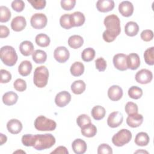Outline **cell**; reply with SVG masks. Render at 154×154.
Listing matches in <instances>:
<instances>
[{"label": "cell", "mask_w": 154, "mask_h": 154, "mask_svg": "<svg viewBox=\"0 0 154 154\" xmlns=\"http://www.w3.org/2000/svg\"><path fill=\"white\" fill-rule=\"evenodd\" d=\"M70 71L73 76H79L84 73V66L82 63L80 61H76L70 66Z\"/></svg>", "instance_id": "obj_30"}, {"label": "cell", "mask_w": 154, "mask_h": 154, "mask_svg": "<svg viewBox=\"0 0 154 154\" xmlns=\"http://www.w3.org/2000/svg\"><path fill=\"white\" fill-rule=\"evenodd\" d=\"M51 154L52 153H60V154H68L69 152L66 147L60 146L57 147L54 151L51 152Z\"/></svg>", "instance_id": "obj_50"}, {"label": "cell", "mask_w": 154, "mask_h": 154, "mask_svg": "<svg viewBox=\"0 0 154 154\" xmlns=\"http://www.w3.org/2000/svg\"><path fill=\"white\" fill-rule=\"evenodd\" d=\"M35 41L38 46L43 48L48 46L51 42L49 37L44 33H40L37 34L35 36Z\"/></svg>", "instance_id": "obj_33"}, {"label": "cell", "mask_w": 154, "mask_h": 154, "mask_svg": "<svg viewBox=\"0 0 154 154\" xmlns=\"http://www.w3.org/2000/svg\"><path fill=\"white\" fill-rule=\"evenodd\" d=\"M84 43L83 38L79 35H71L68 39L69 46L73 49H78L82 46Z\"/></svg>", "instance_id": "obj_28"}, {"label": "cell", "mask_w": 154, "mask_h": 154, "mask_svg": "<svg viewBox=\"0 0 154 154\" xmlns=\"http://www.w3.org/2000/svg\"><path fill=\"white\" fill-rule=\"evenodd\" d=\"M114 7V2L112 0H99L96 2V8L99 11L102 13L111 11Z\"/></svg>", "instance_id": "obj_17"}, {"label": "cell", "mask_w": 154, "mask_h": 154, "mask_svg": "<svg viewBox=\"0 0 154 154\" xmlns=\"http://www.w3.org/2000/svg\"><path fill=\"white\" fill-rule=\"evenodd\" d=\"M81 130V132L82 135L85 137L91 138L95 136L97 133V128L91 123H88L83 127H82Z\"/></svg>", "instance_id": "obj_26"}, {"label": "cell", "mask_w": 154, "mask_h": 154, "mask_svg": "<svg viewBox=\"0 0 154 154\" xmlns=\"http://www.w3.org/2000/svg\"><path fill=\"white\" fill-rule=\"evenodd\" d=\"M76 123H77V125H78V126L81 128L84 126H85L88 123H90L91 122L90 117L88 116H87V114H83L79 115L77 117Z\"/></svg>", "instance_id": "obj_39"}, {"label": "cell", "mask_w": 154, "mask_h": 154, "mask_svg": "<svg viewBox=\"0 0 154 154\" xmlns=\"http://www.w3.org/2000/svg\"><path fill=\"white\" fill-rule=\"evenodd\" d=\"M123 120V114L119 111H114L108 116L107 124L110 128H115L119 126L122 123Z\"/></svg>", "instance_id": "obj_10"}, {"label": "cell", "mask_w": 154, "mask_h": 154, "mask_svg": "<svg viewBox=\"0 0 154 154\" xmlns=\"http://www.w3.org/2000/svg\"><path fill=\"white\" fill-rule=\"evenodd\" d=\"M144 58L146 63L150 66L154 64V47L147 48L144 53Z\"/></svg>", "instance_id": "obj_35"}, {"label": "cell", "mask_w": 154, "mask_h": 154, "mask_svg": "<svg viewBox=\"0 0 154 154\" xmlns=\"http://www.w3.org/2000/svg\"><path fill=\"white\" fill-rule=\"evenodd\" d=\"M11 11L8 7L4 5L0 6V22H7L11 18Z\"/></svg>", "instance_id": "obj_37"}, {"label": "cell", "mask_w": 154, "mask_h": 154, "mask_svg": "<svg viewBox=\"0 0 154 154\" xmlns=\"http://www.w3.org/2000/svg\"><path fill=\"white\" fill-rule=\"evenodd\" d=\"M123 94L122 88L117 85L111 86L108 90V96L112 101L119 100L122 97Z\"/></svg>", "instance_id": "obj_14"}, {"label": "cell", "mask_w": 154, "mask_h": 154, "mask_svg": "<svg viewBox=\"0 0 154 154\" xmlns=\"http://www.w3.org/2000/svg\"><path fill=\"white\" fill-rule=\"evenodd\" d=\"M134 153H148V152H147V151H146V150H137V151H136L135 152H134Z\"/></svg>", "instance_id": "obj_52"}, {"label": "cell", "mask_w": 154, "mask_h": 154, "mask_svg": "<svg viewBox=\"0 0 154 154\" xmlns=\"http://www.w3.org/2000/svg\"><path fill=\"white\" fill-rule=\"evenodd\" d=\"M96 68L99 72H103L106 68V62L102 57H99L95 60Z\"/></svg>", "instance_id": "obj_45"}, {"label": "cell", "mask_w": 154, "mask_h": 154, "mask_svg": "<svg viewBox=\"0 0 154 154\" xmlns=\"http://www.w3.org/2000/svg\"><path fill=\"white\" fill-rule=\"evenodd\" d=\"M127 55L124 54H117L113 57L112 62L114 67L120 71H125L128 69L126 63Z\"/></svg>", "instance_id": "obj_11"}, {"label": "cell", "mask_w": 154, "mask_h": 154, "mask_svg": "<svg viewBox=\"0 0 154 154\" xmlns=\"http://www.w3.org/2000/svg\"><path fill=\"white\" fill-rule=\"evenodd\" d=\"M61 6L64 10H71L74 8L76 1L75 0H61Z\"/></svg>", "instance_id": "obj_44"}, {"label": "cell", "mask_w": 154, "mask_h": 154, "mask_svg": "<svg viewBox=\"0 0 154 154\" xmlns=\"http://www.w3.org/2000/svg\"><path fill=\"white\" fill-rule=\"evenodd\" d=\"M1 83H8L11 79V74L5 69H1Z\"/></svg>", "instance_id": "obj_48"}, {"label": "cell", "mask_w": 154, "mask_h": 154, "mask_svg": "<svg viewBox=\"0 0 154 154\" xmlns=\"http://www.w3.org/2000/svg\"><path fill=\"white\" fill-rule=\"evenodd\" d=\"M132 138V133L126 129H122L112 137V143L117 147L128 144Z\"/></svg>", "instance_id": "obj_6"}, {"label": "cell", "mask_w": 154, "mask_h": 154, "mask_svg": "<svg viewBox=\"0 0 154 154\" xmlns=\"http://www.w3.org/2000/svg\"><path fill=\"white\" fill-rule=\"evenodd\" d=\"M35 128L39 131H52L57 127L56 122L44 116H39L34 121Z\"/></svg>", "instance_id": "obj_5"}, {"label": "cell", "mask_w": 154, "mask_h": 154, "mask_svg": "<svg viewBox=\"0 0 154 154\" xmlns=\"http://www.w3.org/2000/svg\"><path fill=\"white\" fill-rule=\"evenodd\" d=\"M141 38L144 42H149L153 38V32L151 29H144L140 34Z\"/></svg>", "instance_id": "obj_47"}, {"label": "cell", "mask_w": 154, "mask_h": 154, "mask_svg": "<svg viewBox=\"0 0 154 154\" xmlns=\"http://www.w3.org/2000/svg\"><path fill=\"white\" fill-rule=\"evenodd\" d=\"M20 53L24 56H29L32 54L34 51V45L31 42L28 40L23 41L19 45Z\"/></svg>", "instance_id": "obj_22"}, {"label": "cell", "mask_w": 154, "mask_h": 154, "mask_svg": "<svg viewBox=\"0 0 154 154\" xmlns=\"http://www.w3.org/2000/svg\"><path fill=\"white\" fill-rule=\"evenodd\" d=\"M95 51L91 48H87L83 50L81 53V58L83 61L89 62L93 60L95 57Z\"/></svg>", "instance_id": "obj_34"}, {"label": "cell", "mask_w": 154, "mask_h": 154, "mask_svg": "<svg viewBox=\"0 0 154 154\" xmlns=\"http://www.w3.org/2000/svg\"><path fill=\"white\" fill-rule=\"evenodd\" d=\"M143 122V116L141 114L136 113L128 115L126 119L127 125L131 128H137Z\"/></svg>", "instance_id": "obj_18"}, {"label": "cell", "mask_w": 154, "mask_h": 154, "mask_svg": "<svg viewBox=\"0 0 154 154\" xmlns=\"http://www.w3.org/2000/svg\"><path fill=\"white\" fill-rule=\"evenodd\" d=\"M28 2L31 4L32 7L37 10H41L44 8L46 3L45 0H28Z\"/></svg>", "instance_id": "obj_46"}, {"label": "cell", "mask_w": 154, "mask_h": 154, "mask_svg": "<svg viewBox=\"0 0 154 154\" xmlns=\"http://www.w3.org/2000/svg\"><path fill=\"white\" fill-rule=\"evenodd\" d=\"M10 34V30L7 26L5 25H0V37L5 38L8 36Z\"/></svg>", "instance_id": "obj_49"}, {"label": "cell", "mask_w": 154, "mask_h": 154, "mask_svg": "<svg viewBox=\"0 0 154 154\" xmlns=\"http://www.w3.org/2000/svg\"><path fill=\"white\" fill-rule=\"evenodd\" d=\"M119 11L123 16L129 17L134 13V5L130 1H123L119 5Z\"/></svg>", "instance_id": "obj_13"}, {"label": "cell", "mask_w": 154, "mask_h": 154, "mask_svg": "<svg viewBox=\"0 0 154 154\" xmlns=\"http://www.w3.org/2000/svg\"><path fill=\"white\" fill-rule=\"evenodd\" d=\"M139 31L138 25L133 21H129L126 23L125 26V34L130 37L136 35Z\"/></svg>", "instance_id": "obj_24"}, {"label": "cell", "mask_w": 154, "mask_h": 154, "mask_svg": "<svg viewBox=\"0 0 154 154\" xmlns=\"http://www.w3.org/2000/svg\"><path fill=\"white\" fill-rule=\"evenodd\" d=\"M112 148L108 144H101L97 147L98 154H112Z\"/></svg>", "instance_id": "obj_42"}, {"label": "cell", "mask_w": 154, "mask_h": 154, "mask_svg": "<svg viewBox=\"0 0 154 154\" xmlns=\"http://www.w3.org/2000/svg\"><path fill=\"white\" fill-rule=\"evenodd\" d=\"M7 140V137L5 135L1 133L0 134V145H2L5 143H6Z\"/></svg>", "instance_id": "obj_51"}, {"label": "cell", "mask_w": 154, "mask_h": 154, "mask_svg": "<svg viewBox=\"0 0 154 154\" xmlns=\"http://www.w3.org/2000/svg\"><path fill=\"white\" fill-rule=\"evenodd\" d=\"M32 69L31 63L28 60H24L20 63L18 67L19 74L23 76H26L30 74Z\"/></svg>", "instance_id": "obj_25"}, {"label": "cell", "mask_w": 154, "mask_h": 154, "mask_svg": "<svg viewBox=\"0 0 154 154\" xmlns=\"http://www.w3.org/2000/svg\"><path fill=\"white\" fill-rule=\"evenodd\" d=\"M33 61L37 64H42L46 61L47 54L45 51L41 49L34 51L32 54Z\"/></svg>", "instance_id": "obj_29"}, {"label": "cell", "mask_w": 154, "mask_h": 154, "mask_svg": "<svg viewBox=\"0 0 154 154\" xmlns=\"http://www.w3.org/2000/svg\"><path fill=\"white\" fill-rule=\"evenodd\" d=\"M13 87L17 91L22 92L26 90V83L23 79L21 78H18L14 82Z\"/></svg>", "instance_id": "obj_41"}, {"label": "cell", "mask_w": 154, "mask_h": 154, "mask_svg": "<svg viewBox=\"0 0 154 154\" xmlns=\"http://www.w3.org/2000/svg\"><path fill=\"white\" fill-rule=\"evenodd\" d=\"M60 24L61 27L66 29L72 28L73 26L71 22L70 14H63L60 19Z\"/></svg>", "instance_id": "obj_38"}, {"label": "cell", "mask_w": 154, "mask_h": 154, "mask_svg": "<svg viewBox=\"0 0 154 154\" xmlns=\"http://www.w3.org/2000/svg\"><path fill=\"white\" fill-rule=\"evenodd\" d=\"M126 63L128 69L132 70L137 69L140 66V59L139 55L136 53H131L127 55Z\"/></svg>", "instance_id": "obj_16"}, {"label": "cell", "mask_w": 154, "mask_h": 154, "mask_svg": "<svg viewBox=\"0 0 154 154\" xmlns=\"http://www.w3.org/2000/svg\"><path fill=\"white\" fill-rule=\"evenodd\" d=\"M103 23L106 30L103 32V39L108 43L112 42L120 34V19L117 15L112 14L105 17Z\"/></svg>", "instance_id": "obj_2"}, {"label": "cell", "mask_w": 154, "mask_h": 154, "mask_svg": "<svg viewBox=\"0 0 154 154\" xmlns=\"http://www.w3.org/2000/svg\"><path fill=\"white\" fill-rule=\"evenodd\" d=\"M26 25L25 18L22 16H17L14 17L11 22V29L16 32L22 31Z\"/></svg>", "instance_id": "obj_15"}, {"label": "cell", "mask_w": 154, "mask_h": 154, "mask_svg": "<svg viewBox=\"0 0 154 154\" xmlns=\"http://www.w3.org/2000/svg\"><path fill=\"white\" fill-rule=\"evenodd\" d=\"M69 57V51L65 46H58L54 51V57L58 63H65L68 60Z\"/></svg>", "instance_id": "obj_9"}, {"label": "cell", "mask_w": 154, "mask_h": 154, "mask_svg": "<svg viewBox=\"0 0 154 154\" xmlns=\"http://www.w3.org/2000/svg\"><path fill=\"white\" fill-rule=\"evenodd\" d=\"M22 144L26 147H33L37 150H43L52 147L55 138L51 134H25L22 137Z\"/></svg>", "instance_id": "obj_1"}, {"label": "cell", "mask_w": 154, "mask_h": 154, "mask_svg": "<svg viewBox=\"0 0 154 154\" xmlns=\"http://www.w3.org/2000/svg\"><path fill=\"white\" fill-rule=\"evenodd\" d=\"M86 85L82 80L75 81L71 85V90L75 94H81L85 90Z\"/></svg>", "instance_id": "obj_31"}, {"label": "cell", "mask_w": 154, "mask_h": 154, "mask_svg": "<svg viewBox=\"0 0 154 154\" xmlns=\"http://www.w3.org/2000/svg\"><path fill=\"white\" fill-rule=\"evenodd\" d=\"M0 58L4 64L13 66L17 61V55L14 48L11 46H4L1 48Z\"/></svg>", "instance_id": "obj_3"}, {"label": "cell", "mask_w": 154, "mask_h": 154, "mask_svg": "<svg viewBox=\"0 0 154 154\" xmlns=\"http://www.w3.org/2000/svg\"><path fill=\"white\" fill-rule=\"evenodd\" d=\"M49 70L45 66H41L35 68L34 72L33 82L34 85L38 88L45 87L48 81Z\"/></svg>", "instance_id": "obj_4"}, {"label": "cell", "mask_w": 154, "mask_h": 154, "mask_svg": "<svg viewBox=\"0 0 154 154\" xmlns=\"http://www.w3.org/2000/svg\"><path fill=\"white\" fill-rule=\"evenodd\" d=\"M125 109L128 115H131L138 113V108L135 103L132 102H128L126 103L125 106Z\"/></svg>", "instance_id": "obj_40"}, {"label": "cell", "mask_w": 154, "mask_h": 154, "mask_svg": "<svg viewBox=\"0 0 154 154\" xmlns=\"http://www.w3.org/2000/svg\"><path fill=\"white\" fill-rule=\"evenodd\" d=\"M150 141L149 135L144 132H140L138 133L135 138V143L139 146H147Z\"/></svg>", "instance_id": "obj_27"}, {"label": "cell", "mask_w": 154, "mask_h": 154, "mask_svg": "<svg viewBox=\"0 0 154 154\" xmlns=\"http://www.w3.org/2000/svg\"><path fill=\"white\" fill-rule=\"evenodd\" d=\"M7 128L9 132L12 134H17L22 129V124L17 119H12L7 123Z\"/></svg>", "instance_id": "obj_19"}, {"label": "cell", "mask_w": 154, "mask_h": 154, "mask_svg": "<svg viewBox=\"0 0 154 154\" xmlns=\"http://www.w3.org/2000/svg\"><path fill=\"white\" fill-rule=\"evenodd\" d=\"M48 23L46 16L43 13H35L30 19V23L34 29H40L45 28Z\"/></svg>", "instance_id": "obj_7"}, {"label": "cell", "mask_w": 154, "mask_h": 154, "mask_svg": "<svg viewBox=\"0 0 154 154\" xmlns=\"http://www.w3.org/2000/svg\"><path fill=\"white\" fill-rule=\"evenodd\" d=\"M129 96L133 99H138L143 95L142 89L138 86H132L128 90Z\"/></svg>", "instance_id": "obj_36"}, {"label": "cell", "mask_w": 154, "mask_h": 154, "mask_svg": "<svg viewBox=\"0 0 154 154\" xmlns=\"http://www.w3.org/2000/svg\"><path fill=\"white\" fill-rule=\"evenodd\" d=\"M71 100V94L67 91H62L57 94L55 103L59 107H64Z\"/></svg>", "instance_id": "obj_12"}, {"label": "cell", "mask_w": 154, "mask_h": 154, "mask_svg": "<svg viewBox=\"0 0 154 154\" xmlns=\"http://www.w3.org/2000/svg\"><path fill=\"white\" fill-rule=\"evenodd\" d=\"M17 94L12 91L6 92L2 96V102L6 105H13L17 102Z\"/></svg>", "instance_id": "obj_23"}, {"label": "cell", "mask_w": 154, "mask_h": 154, "mask_svg": "<svg viewBox=\"0 0 154 154\" xmlns=\"http://www.w3.org/2000/svg\"><path fill=\"white\" fill-rule=\"evenodd\" d=\"M17 152H22V153H25V152H24V151H20V150H17V151L14 152V153H17Z\"/></svg>", "instance_id": "obj_53"}, {"label": "cell", "mask_w": 154, "mask_h": 154, "mask_svg": "<svg viewBox=\"0 0 154 154\" xmlns=\"http://www.w3.org/2000/svg\"><path fill=\"white\" fill-rule=\"evenodd\" d=\"M70 18L73 27L82 26L85 20V16L80 11H75L70 14Z\"/></svg>", "instance_id": "obj_21"}, {"label": "cell", "mask_w": 154, "mask_h": 154, "mask_svg": "<svg viewBox=\"0 0 154 154\" xmlns=\"http://www.w3.org/2000/svg\"><path fill=\"white\" fill-rule=\"evenodd\" d=\"M135 78L137 82L141 84H146L152 81L153 79V74L150 70L143 69L137 72Z\"/></svg>", "instance_id": "obj_8"}, {"label": "cell", "mask_w": 154, "mask_h": 154, "mask_svg": "<svg viewBox=\"0 0 154 154\" xmlns=\"http://www.w3.org/2000/svg\"><path fill=\"white\" fill-rule=\"evenodd\" d=\"M105 109L100 105L94 106L91 111V114L96 120H100L102 119L105 117Z\"/></svg>", "instance_id": "obj_32"}, {"label": "cell", "mask_w": 154, "mask_h": 154, "mask_svg": "<svg viewBox=\"0 0 154 154\" xmlns=\"http://www.w3.org/2000/svg\"><path fill=\"white\" fill-rule=\"evenodd\" d=\"M72 147L75 153L83 154L86 152L87 146L85 141L81 138H77L72 142Z\"/></svg>", "instance_id": "obj_20"}, {"label": "cell", "mask_w": 154, "mask_h": 154, "mask_svg": "<svg viewBox=\"0 0 154 154\" xmlns=\"http://www.w3.org/2000/svg\"><path fill=\"white\" fill-rule=\"evenodd\" d=\"M12 8L17 12H21L25 8V3L22 0H14L11 2Z\"/></svg>", "instance_id": "obj_43"}]
</instances>
